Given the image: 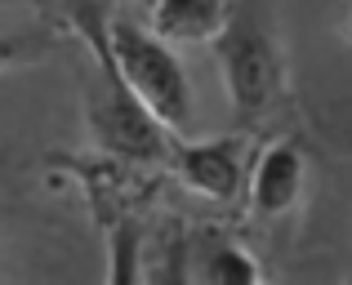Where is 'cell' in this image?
Listing matches in <instances>:
<instances>
[{"label": "cell", "mask_w": 352, "mask_h": 285, "mask_svg": "<svg viewBox=\"0 0 352 285\" xmlns=\"http://www.w3.org/2000/svg\"><path fill=\"white\" fill-rule=\"evenodd\" d=\"M214 62L223 76L228 103L245 130L263 125L285 98V54L276 41V27L258 0H241L228 27L214 36Z\"/></svg>", "instance_id": "2"}, {"label": "cell", "mask_w": 352, "mask_h": 285, "mask_svg": "<svg viewBox=\"0 0 352 285\" xmlns=\"http://www.w3.org/2000/svg\"><path fill=\"white\" fill-rule=\"evenodd\" d=\"M241 0H152L147 9V32H156L174 49L192 45H214V36L228 27Z\"/></svg>", "instance_id": "6"}, {"label": "cell", "mask_w": 352, "mask_h": 285, "mask_svg": "<svg viewBox=\"0 0 352 285\" xmlns=\"http://www.w3.org/2000/svg\"><path fill=\"white\" fill-rule=\"evenodd\" d=\"M188 277L201 281V285H258L263 281V268H258V259L245 245L210 236L197 250V263L188 268Z\"/></svg>", "instance_id": "7"}, {"label": "cell", "mask_w": 352, "mask_h": 285, "mask_svg": "<svg viewBox=\"0 0 352 285\" xmlns=\"http://www.w3.org/2000/svg\"><path fill=\"white\" fill-rule=\"evenodd\" d=\"M41 54H45V45H36L32 36H0V76L27 67V62L41 58Z\"/></svg>", "instance_id": "8"}, {"label": "cell", "mask_w": 352, "mask_h": 285, "mask_svg": "<svg viewBox=\"0 0 352 285\" xmlns=\"http://www.w3.org/2000/svg\"><path fill=\"white\" fill-rule=\"evenodd\" d=\"M303 187H308V156L294 139L267 143L258 156H250L245 174V205L254 218H285L299 209Z\"/></svg>", "instance_id": "5"}, {"label": "cell", "mask_w": 352, "mask_h": 285, "mask_svg": "<svg viewBox=\"0 0 352 285\" xmlns=\"http://www.w3.org/2000/svg\"><path fill=\"white\" fill-rule=\"evenodd\" d=\"M85 125L98 156L129 161L138 170H161L170 161L174 134L120 85V76L107 58H98V85L85 89Z\"/></svg>", "instance_id": "3"}, {"label": "cell", "mask_w": 352, "mask_h": 285, "mask_svg": "<svg viewBox=\"0 0 352 285\" xmlns=\"http://www.w3.org/2000/svg\"><path fill=\"white\" fill-rule=\"evenodd\" d=\"M67 18L85 45L94 49V58H107L120 85L174 134L188 139L197 125V94H192L188 67H183L179 49L165 45L156 32L138 27L134 18H120L112 9L98 5H67Z\"/></svg>", "instance_id": "1"}, {"label": "cell", "mask_w": 352, "mask_h": 285, "mask_svg": "<svg viewBox=\"0 0 352 285\" xmlns=\"http://www.w3.org/2000/svg\"><path fill=\"white\" fill-rule=\"evenodd\" d=\"M165 170L201 201L232 205L245 196L250 174V139L245 134H223V139H174Z\"/></svg>", "instance_id": "4"}, {"label": "cell", "mask_w": 352, "mask_h": 285, "mask_svg": "<svg viewBox=\"0 0 352 285\" xmlns=\"http://www.w3.org/2000/svg\"><path fill=\"white\" fill-rule=\"evenodd\" d=\"M348 41H352V0H348Z\"/></svg>", "instance_id": "10"}, {"label": "cell", "mask_w": 352, "mask_h": 285, "mask_svg": "<svg viewBox=\"0 0 352 285\" xmlns=\"http://www.w3.org/2000/svg\"><path fill=\"white\" fill-rule=\"evenodd\" d=\"M72 5H98V9H107L112 0H72Z\"/></svg>", "instance_id": "9"}]
</instances>
